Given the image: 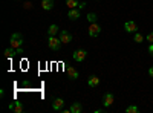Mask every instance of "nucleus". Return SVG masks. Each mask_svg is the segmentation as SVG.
<instances>
[{"label": "nucleus", "mask_w": 153, "mask_h": 113, "mask_svg": "<svg viewBox=\"0 0 153 113\" xmlns=\"http://www.w3.org/2000/svg\"><path fill=\"white\" fill-rule=\"evenodd\" d=\"M9 46L14 47V49H20L23 46V37H22V34H19V32L12 34L11 40H9Z\"/></svg>", "instance_id": "1"}, {"label": "nucleus", "mask_w": 153, "mask_h": 113, "mask_svg": "<svg viewBox=\"0 0 153 113\" xmlns=\"http://www.w3.org/2000/svg\"><path fill=\"white\" fill-rule=\"evenodd\" d=\"M61 40H58L57 37H49L48 38V46H49V49L51 51H54V52H58L60 49H61Z\"/></svg>", "instance_id": "2"}, {"label": "nucleus", "mask_w": 153, "mask_h": 113, "mask_svg": "<svg viewBox=\"0 0 153 113\" xmlns=\"http://www.w3.org/2000/svg\"><path fill=\"white\" fill-rule=\"evenodd\" d=\"M100 32H101V26H100V24H98V23H91V26H89V29H87L89 37L95 38V37L100 35Z\"/></svg>", "instance_id": "3"}, {"label": "nucleus", "mask_w": 153, "mask_h": 113, "mask_svg": "<svg viewBox=\"0 0 153 113\" xmlns=\"http://www.w3.org/2000/svg\"><path fill=\"white\" fill-rule=\"evenodd\" d=\"M74 60L76 61V63H83L84 60H86V57H87V52L84 51V49H78V51H75L74 52Z\"/></svg>", "instance_id": "4"}, {"label": "nucleus", "mask_w": 153, "mask_h": 113, "mask_svg": "<svg viewBox=\"0 0 153 113\" xmlns=\"http://www.w3.org/2000/svg\"><path fill=\"white\" fill-rule=\"evenodd\" d=\"M124 29H126V32H129V34H135V32H138V24L133 20H129V21L124 23Z\"/></svg>", "instance_id": "5"}, {"label": "nucleus", "mask_w": 153, "mask_h": 113, "mask_svg": "<svg viewBox=\"0 0 153 113\" xmlns=\"http://www.w3.org/2000/svg\"><path fill=\"white\" fill-rule=\"evenodd\" d=\"M113 103H115V96H113V93H104V96H103V106L107 109V107H110Z\"/></svg>", "instance_id": "6"}, {"label": "nucleus", "mask_w": 153, "mask_h": 113, "mask_svg": "<svg viewBox=\"0 0 153 113\" xmlns=\"http://www.w3.org/2000/svg\"><path fill=\"white\" fill-rule=\"evenodd\" d=\"M60 40H61L63 44L71 43V41H72V35H71V32H68V31H60Z\"/></svg>", "instance_id": "7"}, {"label": "nucleus", "mask_w": 153, "mask_h": 113, "mask_svg": "<svg viewBox=\"0 0 153 113\" xmlns=\"http://www.w3.org/2000/svg\"><path fill=\"white\" fill-rule=\"evenodd\" d=\"M80 16H81V11H80L78 8H72V9H69V12H68V17H69L71 20H78Z\"/></svg>", "instance_id": "8"}, {"label": "nucleus", "mask_w": 153, "mask_h": 113, "mask_svg": "<svg viewBox=\"0 0 153 113\" xmlns=\"http://www.w3.org/2000/svg\"><path fill=\"white\" fill-rule=\"evenodd\" d=\"M9 110L16 112V113H22V112H23V104L19 103V101H14V103L9 104Z\"/></svg>", "instance_id": "9"}, {"label": "nucleus", "mask_w": 153, "mask_h": 113, "mask_svg": "<svg viewBox=\"0 0 153 113\" xmlns=\"http://www.w3.org/2000/svg\"><path fill=\"white\" fill-rule=\"evenodd\" d=\"M66 72H68V75L71 77V80H76V78L80 77L78 70H76L75 67H72V66H68V67H66Z\"/></svg>", "instance_id": "10"}, {"label": "nucleus", "mask_w": 153, "mask_h": 113, "mask_svg": "<svg viewBox=\"0 0 153 113\" xmlns=\"http://www.w3.org/2000/svg\"><path fill=\"white\" fill-rule=\"evenodd\" d=\"M63 106H65V99L63 98L54 99V103H52V109L54 110H63Z\"/></svg>", "instance_id": "11"}, {"label": "nucleus", "mask_w": 153, "mask_h": 113, "mask_svg": "<svg viewBox=\"0 0 153 113\" xmlns=\"http://www.w3.org/2000/svg\"><path fill=\"white\" fill-rule=\"evenodd\" d=\"M83 112V104L81 103H74L69 109V113H81Z\"/></svg>", "instance_id": "12"}, {"label": "nucleus", "mask_w": 153, "mask_h": 113, "mask_svg": "<svg viewBox=\"0 0 153 113\" xmlns=\"http://www.w3.org/2000/svg\"><path fill=\"white\" fill-rule=\"evenodd\" d=\"M54 8V0H42V9L43 11H51Z\"/></svg>", "instance_id": "13"}, {"label": "nucleus", "mask_w": 153, "mask_h": 113, "mask_svg": "<svg viewBox=\"0 0 153 113\" xmlns=\"http://www.w3.org/2000/svg\"><path fill=\"white\" fill-rule=\"evenodd\" d=\"M16 55H19V54H17V49L11 47V46L5 49V57H6V58H14Z\"/></svg>", "instance_id": "14"}, {"label": "nucleus", "mask_w": 153, "mask_h": 113, "mask_svg": "<svg viewBox=\"0 0 153 113\" xmlns=\"http://www.w3.org/2000/svg\"><path fill=\"white\" fill-rule=\"evenodd\" d=\"M87 84L91 86V87H97V86L100 84V78L95 77V75H92V77H89V78H87Z\"/></svg>", "instance_id": "15"}, {"label": "nucleus", "mask_w": 153, "mask_h": 113, "mask_svg": "<svg viewBox=\"0 0 153 113\" xmlns=\"http://www.w3.org/2000/svg\"><path fill=\"white\" fill-rule=\"evenodd\" d=\"M57 34H58V26L57 24H51L49 29H48V35L49 37H55Z\"/></svg>", "instance_id": "16"}, {"label": "nucleus", "mask_w": 153, "mask_h": 113, "mask_svg": "<svg viewBox=\"0 0 153 113\" xmlns=\"http://www.w3.org/2000/svg\"><path fill=\"white\" fill-rule=\"evenodd\" d=\"M66 5H68L69 9H72V8H78L80 2H78V0H66Z\"/></svg>", "instance_id": "17"}, {"label": "nucleus", "mask_w": 153, "mask_h": 113, "mask_svg": "<svg viewBox=\"0 0 153 113\" xmlns=\"http://www.w3.org/2000/svg\"><path fill=\"white\" fill-rule=\"evenodd\" d=\"M87 21L89 23H97V20H98V16L95 14V12H91V14H87Z\"/></svg>", "instance_id": "18"}, {"label": "nucleus", "mask_w": 153, "mask_h": 113, "mask_svg": "<svg viewBox=\"0 0 153 113\" xmlns=\"http://www.w3.org/2000/svg\"><path fill=\"white\" fill-rule=\"evenodd\" d=\"M133 41H135V43H143V41H144V35H143V34H139V32H135Z\"/></svg>", "instance_id": "19"}, {"label": "nucleus", "mask_w": 153, "mask_h": 113, "mask_svg": "<svg viewBox=\"0 0 153 113\" xmlns=\"http://www.w3.org/2000/svg\"><path fill=\"white\" fill-rule=\"evenodd\" d=\"M126 112H127V113H138L139 109H138L136 106H129V107L126 109Z\"/></svg>", "instance_id": "20"}, {"label": "nucleus", "mask_w": 153, "mask_h": 113, "mask_svg": "<svg viewBox=\"0 0 153 113\" xmlns=\"http://www.w3.org/2000/svg\"><path fill=\"white\" fill-rule=\"evenodd\" d=\"M146 40H147V41H150V43H153V32H149V34H147Z\"/></svg>", "instance_id": "21"}, {"label": "nucleus", "mask_w": 153, "mask_h": 113, "mask_svg": "<svg viewBox=\"0 0 153 113\" xmlns=\"http://www.w3.org/2000/svg\"><path fill=\"white\" fill-rule=\"evenodd\" d=\"M86 5H87L86 2H80V5H78V9H80V11H81V9H84V8H86Z\"/></svg>", "instance_id": "22"}, {"label": "nucleus", "mask_w": 153, "mask_h": 113, "mask_svg": "<svg viewBox=\"0 0 153 113\" xmlns=\"http://www.w3.org/2000/svg\"><path fill=\"white\" fill-rule=\"evenodd\" d=\"M149 52H150V55L153 57V43H150V46H149Z\"/></svg>", "instance_id": "23"}, {"label": "nucleus", "mask_w": 153, "mask_h": 113, "mask_svg": "<svg viewBox=\"0 0 153 113\" xmlns=\"http://www.w3.org/2000/svg\"><path fill=\"white\" fill-rule=\"evenodd\" d=\"M149 75H150V77H152V78H153V66H152V67L149 69Z\"/></svg>", "instance_id": "24"}]
</instances>
